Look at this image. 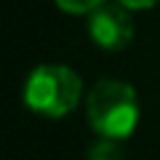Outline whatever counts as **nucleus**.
I'll return each mask as SVG.
<instances>
[{"label": "nucleus", "instance_id": "nucleus-3", "mask_svg": "<svg viewBox=\"0 0 160 160\" xmlns=\"http://www.w3.org/2000/svg\"><path fill=\"white\" fill-rule=\"evenodd\" d=\"M88 35L104 51H123L131 46L133 40V19L126 6L115 3H104L96 11L88 13Z\"/></svg>", "mask_w": 160, "mask_h": 160}, {"label": "nucleus", "instance_id": "nucleus-2", "mask_svg": "<svg viewBox=\"0 0 160 160\" xmlns=\"http://www.w3.org/2000/svg\"><path fill=\"white\" fill-rule=\"evenodd\" d=\"M83 80L64 64H40L24 83V104L43 118H64L80 102Z\"/></svg>", "mask_w": 160, "mask_h": 160}, {"label": "nucleus", "instance_id": "nucleus-5", "mask_svg": "<svg viewBox=\"0 0 160 160\" xmlns=\"http://www.w3.org/2000/svg\"><path fill=\"white\" fill-rule=\"evenodd\" d=\"M62 11H67V13H91V11H96L99 6H104L107 0H53Z\"/></svg>", "mask_w": 160, "mask_h": 160}, {"label": "nucleus", "instance_id": "nucleus-6", "mask_svg": "<svg viewBox=\"0 0 160 160\" xmlns=\"http://www.w3.org/2000/svg\"><path fill=\"white\" fill-rule=\"evenodd\" d=\"M120 6H126L128 11H147V8L158 6L160 0H118Z\"/></svg>", "mask_w": 160, "mask_h": 160}, {"label": "nucleus", "instance_id": "nucleus-1", "mask_svg": "<svg viewBox=\"0 0 160 160\" xmlns=\"http://www.w3.org/2000/svg\"><path fill=\"white\" fill-rule=\"evenodd\" d=\"M86 115L99 139H128L139 126V99L133 86L118 78H102L88 91Z\"/></svg>", "mask_w": 160, "mask_h": 160}, {"label": "nucleus", "instance_id": "nucleus-4", "mask_svg": "<svg viewBox=\"0 0 160 160\" xmlns=\"http://www.w3.org/2000/svg\"><path fill=\"white\" fill-rule=\"evenodd\" d=\"M88 160H123V147L115 139H99L88 149Z\"/></svg>", "mask_w": 160, "mask_h": 160}]
</instances>
